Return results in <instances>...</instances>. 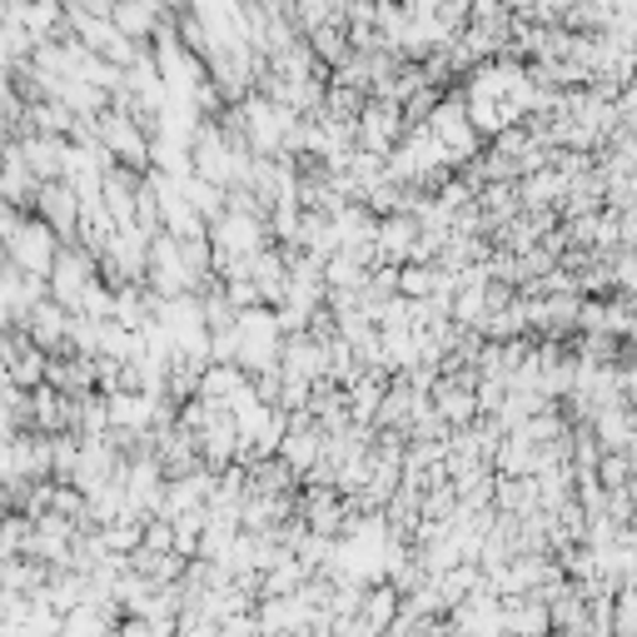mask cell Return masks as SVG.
<instances>
[{
    "mask_svg": "<svg viewBox=\"0 0 637 637\" xmlns=\"http://www.w3.org/2000/svg\"><path fill=\"white\" fill-rule=\"evenodd\" d=\"M6 254L16 259V270L46 274L50 259H56V239H50V225H16V229L6 235Z\"/></svg>",
    "mask_w": 637,
    "mask_h": 637,
    "instance_id": "cell-1",
    "label": "cell"
}]
</instances>
